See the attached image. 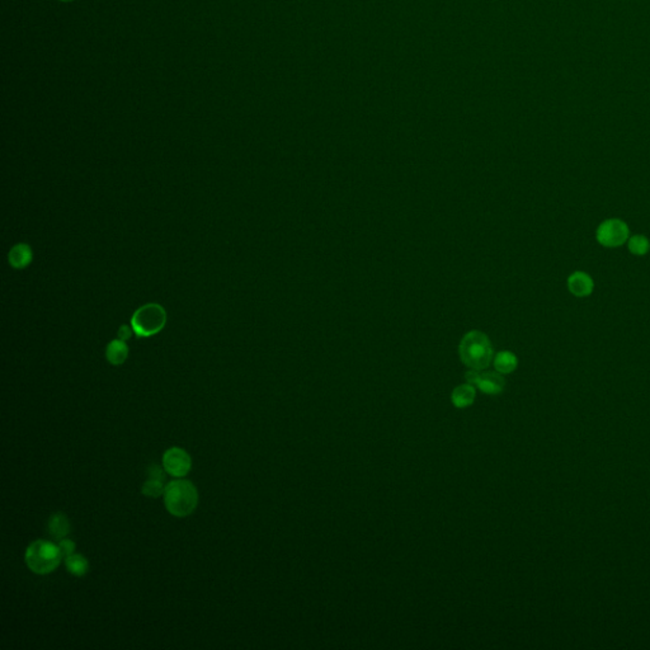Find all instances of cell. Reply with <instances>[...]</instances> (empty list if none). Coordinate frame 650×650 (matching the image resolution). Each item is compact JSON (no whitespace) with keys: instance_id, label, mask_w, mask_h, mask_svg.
I'll list each match as a JSON object with an SVG mask.
<instances>
[{"instance_id":"6da1fadb","label":"cell","mask_w":650,"mask_h":650,"mask_svg":"<svg viewBox=\"0 0 650 650\" xmlns=\"http://www.w3.org/2000/svg\"><path fill=\"white\" fill-rule=\"evenodd\" d=\"M166 511L174 517L183 518L195 512L198 505V491L195 484L186 479H177L168 483L164 491Z\"/></svg>"},{"instance_id":"7a4b0ae2","label":"cell","mask_w":650,"mask_h":650,"mask_svg":"<svg viewBox=\"0 0 650 650\" xmlns=\"http://www.w3.org/2000/svg\"><path fill=\"white\" fill-rule=\"evenodd\" d=\"M63 557H64L58 545L46 540H36L32 542L24 554V560L29 571L40 576L50 574L56 571Z\"/></svg>"},{"instance_id":"3957f363","label":"cell","mask_w":650,"mask_h":650,"mask_svg":"<svg viewBox=\"0 0 650 650\" xmlns=\"http://www.w3.org/2000/svg\"><path fill=\"white\" fill-rule=\"evenodd\" d=\"M460 357L470 369H486L493 358V348L488 337L477 331L468 333L460 343Z\"/></svg>"},{"instance_id":"277c9868","label":"cell","mask_w":650,"mask_h":650,"mask_svg":"<svg viewBox=\"0 0 650 650\" xmlns=\"http://www.w3.org/2000/svg\"><path fill=\"white\" fill-rule=\"evenodd\" d=\"M166 312L159 303H146L138 308L131 318V328L138 338L155 335L164 328Z\"/></svg>"},{"instance_id":"5b68a950","label":"cell","mask_w":650,"mask_h":650,"mask_svg":"<svg viewBox=\"0 0 650 650\" xmlns=\"http://www.w3.org/2000/svg\"><path fill=\"white\" fill-rule=\"evenodd\" d=\"M628 238L630 229L621 219H607L599 225L596 232L597 241L605 248H619L628 243Z\"/></svg>"},{"instance_id":"8992f818","label":"cell","mask_w":650,"mask_h":650,"mask_svg":"<svg viewBox=\"0 0 650 650\" xmlns=\"http://www.w3.org/2000/svg\"><path fill=\"white\" fill-rule=\"evenodd\" d=\"M163 468L172 477H186L192 468V459L183 448H168L163 455Z\"/></svg>"},{"instance_id":"52a82bcc","label":"cell","mask_w":650,"mask_h":650,"mask_svg":"<svg viewBox=\"0 0 650 650\" xmlns=\"http://www.w3.org/2000/svg\"><path fill=\"white\" fill-rule=\"evenodd\" d=\"M466 381L471 385H477L480 390L485 394H499L500 391L505 389L506 381L503 376L496 374V372H484L479 374L477 370L469 371L466 374Z\"/></svg>"},{"instance_id":"ba28073f","label":"cell","mask_w":650,"mask_h":650,"mask_svg":"<svg viewBox=\"0 0 650 650\" xmlns=\"http://www.w3.org/2000/svg\"><path fill=\"white\" fill-rule=\"evenodd\" d=\"M566 286L569 292L576 297L589 296L594 290V282L588 274L583 271L573 272L566 281Z\"/></svg>"},{"instance_id":"9c48e42d","label":"cell","mask_w":650,"mask_h":650,"mask_svg":"<svg viewBox=\"0 0 650 650\" xmlns=\"http://www.w3.org/2000/svg\"><path fill=\"white\" fill-rule=\"evenodd\" d=\"M32 257H33V254L31 251V246L29 244H24V243L13 246L9 254H8L9 263L15 269H22V268L27 267L29 263L32 262Z\"/></svg>"},{"instance_id":"30bf717a","label":"cell","mask_w":650,"mask_h":650,"mask_svg":"<svg viewBox=\"0 0 650 650\" xmlns=\"http://www.w3.org/2000/svg\"><path fill=\"white\" fill-rule=\"evenodd\" d=\"M49 532L56 540L65 539L70 534V522L65 513H54L49 521Z\"/></svg>"},{"instance_id":"8fae6325","label":"cell","mask_w":650,"mask_h":650,"mask_svg":"<svg viewBox=\"0 0 650 650\" xmlns=\"http://www.w3.org/2000/svg\"><path fill=\"white\" fill-rule=\"evenodd\" d=\"M106 357H107V361L113 366L122 365L129 357V347L125 343V340L118 338L109 343L107 349H106Z\"/></svg>"},{"instance_id":"7c38bea8","label":"cell","mask_w":650,"mask_h":650,"mask_svg":"<svg viewBox=\"0 0 650 650\" xmlns=\"http://www.w3.org/2000/svg\"><path fill=\"white\" fill-rule=\"evenodd\" d=\"M451 399L456 408H468L475 400V389L471 383L460 385L452 391Z\"/></svg>"},{"instance_id":"4fadbf2b","label":"cell","mask_w":650,"mask_h":650,"mask_svg":"<svg viewBox=\"0 0 650 650\" xmlns=\"http://www.w3.org/2000/svg\"><path fill=\"white\" fill-rule=\"evenodd\" d=\"M66 569L75 577H84L89 571V562L81 554H72L65 557Z\"/></svg>"},{"instance_id":"5bb4252c","label":"cell","mask_w":650,"mask_h":650,"mask_svg":"<svg viewBox=\"0 0 650 650\" xmlns=\"http://www.w3.org/2000/svg\"><path fill=\"white\" fill-rule=\"evenodd\" d=\"M517 365H518L517 357L508 351L497 354L494 360V367L499 374H511L517 369Z\"/></svg>"},{"instance_id":"9a60e30c","label":"cell","mask_w":650,"mask_h":650,"mask_svg":"<svg viewBox=\"0 0 650 650\" xmlns=\"http://www.w3.org/2000/svg\"><path fill=\"white\" fill-rule=\"evenodd\" d=\"M628 252L634 254L636 257H643L645 254L649 253L650 241L649 239L645 235L637 234L630 237L628 240Z\"/></svg>"},{"instance_id":"2e32d148","label":"cell","mask_w":650,"mask_h":650,"mask_svg":"<svg viewBox=\"0 0 650 650\" xmlns=\"http://www.w3.org/2000/svg\"><path fill=\"white\" fill-rule=\"evenodd\" d=\"M164 491H166L164 480L152 479V477H150L148 482H145V484L141 488V493L150 498H159L160 496H164Z\"/></svg>"},{"instance_id":"e0dca14e","label":"cell","mask_w":650,"mask_h":650,"mask_svg":"<svg viewBox=\"0 0 650 650\" xmlns=\"http://www.w3.org/2000/svg\"><path fill=\"white\" fill-rule=\"evenodd\" d=\"M58 548H60V551H61L63 557H66L75 553L77 545H75V542L72 541V540L66 539L65 537V539L60 540V542H58Z\"/></svg>"},{"instance_id":"ac0fdd59","label":"cell","mask_w":650,"mask_h":650,"mask_svg":"<svg viewBox=\"0 0 650 650\" xmlns=\"http://www.w3.org/2000/svg\"><path fill=\"white\" fill-rule=\"evenodd\" d=\"M163 469H164V468H163ZM163 469H161L160 466H158V465H152V466L149 468V477H152V479H159V480H164L166 474H164Z\"/></svg>"},{"instance_id":"d6986e66","label":"cell","mask_w":650,"mask_h":650,"mask_svg":"<svg viewBox=\"0 0 650 650\" xmlns=\"http://www.w3.org/2000/svg\"><path fill=\"white\" fill-rule=\"evenodd\" d=\"M132 332H134L132 328L127 326V325H122V326H120V331H118V338L122 340H127L130 338Z\"/></svg>"},{"instance_id":"ffe728a7","label":"cell","mask_w":650,"mask_h":650,"mask_svg":"<svg viewBox=\"0 0 650 650\" xmlns=\"http://www.w3.org/2000/svg\"><path fill=\"white\" fill-rule=\"evenodd\" d=\"M60 1H64V3H70V1H74V0H60Z\"/></svg>"}]
</instances>
